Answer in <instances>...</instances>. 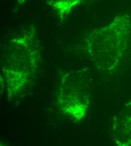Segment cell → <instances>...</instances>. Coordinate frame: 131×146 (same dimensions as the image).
<instances>
[{
  "instance_id": "cell-3",
  "label": "cell",
  "mask_w": 131,
  "mask_h": 146,
  "mask_svg": "<svg viewBox=\"0 0 131 146\" xmlns=\"http://www.w3.org/2000/svg\"><path fill=\"white\" fill-rule=\"evenodd\" d=\"M60 19L66 18L75 8L87 0H46Z\"/></svg>"
},
{
  "instance_id": "cell-4",
  "label": "cell",
  "mask_w": 131,
  "mask_h": 146,
  "mask_svg": "<svg viewBox=\"0 0 131 146\" xmlns=\"http://www.w3.org/2000/svg\"><path fill=\"white\" fill-rule=\"evenodd\" d=\"M27 0H17V4L18 5H22L24 2H26Z\"/></svg>"
},
{
  "instance_id": "cell-2",
  "label": "cell",
  "mask_w": 131,
  "mask_h": 146,
  "mask_svg": "<svg viewBox=\"0 0 131 146\" xmlns=\"http://www.w3.org/2000/svg\"><path fill=\"white\" fill-rule=\"evenodd\" d=\"M113 131L119 146H131V101L115 116Z\"/></svg>"
},
{
  "instance_id": "cell-1",
  "label": "cell",
  "mask_w": 131,
  "mask_h": 146,
  "mask_svg": "<svg viewBox=\"0 0 131 146\" xmlns=\"http://www.w3.org/2000/svg\"><path fill=\"white\" fill-rule=\"evenodd\" d=\"M86 42L88 52L98 69H115L130 50L131 14H118L107 25L92 31Z\"/></svg>"
}]
</instances>
